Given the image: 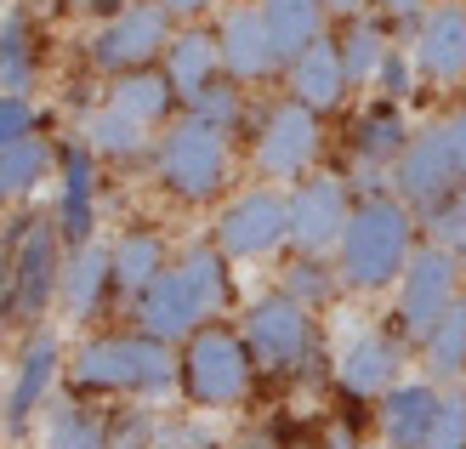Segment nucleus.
<instances>
[{
	"instance_id": "18",
	"label": "nucleus",
	"mask_w": 466,
	"mask_h": 449,
	"mask_svg": "<svg viewBox=\"0 0 466 449\" xmlns=\"http://www.w3.org/2000/svg\"><path fill=\"white\" fill-rule=\"evenodd\" d=\"M336 382L353 398H381L404 382V347L392 330H359L336 359Z\"/></svg>"
},
{
	"instance_id": "29",
	"label": "nucleus",
	"mask_w": 466,
	"mask_h": 449,
	"mask_svg": "<svg viewBox=\"0 0 466 449\" xmlns=\"http://www.w3.org/2000/svg\"><path fill=\"white\" fill-rule=\"evenodd\" d=\"M40 449H108V415L80 398H52L40 415Z\"/></svg>"
},
{
	"instance_id": "36",
	"label": "nucleus",
	"mask_w": 466,
	"mask_h": 449,
	"mask_svg": "<svg viewBox=\"0 0 466 449\" xmlns=\"http://www.w3.org/2000/svg\"><path fill=\"white\" fill-rule=\"evenodd\" d=\"M159 444V421L143 398H131L126 410L108 415V449H154Z\"/></svg>"
},
{
	"instance_id": "26",
	"label": "nucleus",
	"mask_w": 466,
	"mask_h": 449,
	"mask_svg": "<svg viewBox=\"0 0 466 449\" xmlns=\"http://www.w3.org/2000/svg\"><path fill=\"white\" fill-rule=\"evenodd\" d=\"M410 126H404V108L399 103H370L359 120H353V154L364 159V165H376V171H392L399 165V154L410 148Z\"/></svg>"
},
{
	"instance_id": "7",
	"label": "nucleus",
	"mask_w": 466,
	"mask_h": 449,
	"mask_svg": "<svg viewBox=\"0 0 466 449\" xmlns=\"http://www.w3.org/2000/svg\"><path fill=\"white\" fill-rule=\"evenodd\" d=\"M245 342L256 352V370H273V375H296L319 359V319L313 307H301L285 291H262L245 301Z\"/></svg>"
},
{
	"instance_id": "38",
	"label": "nucleus",
	"mask_w": 466,
	"mask_h": 449,
	"mask_svg": "<svg viewBox=\"0 0 466 449\" xmlns=\"http://www.w3.org/2000/svg\"><path fill=\"white\" fill-rule=\"evenodd\" d=\"M376 97L381 103H404L415 86H421V75H415V57H410V46H387V57H381V68H376Z\"/></svg>"
},
{
	"instance_id": "17",
	"label": "nucleus",
	"mask_w": 466,
	"mask_h": 449,
	"mask_svg": "<svg viewBox=\"0 0 466 449\" xmlns=\"http://www.w3.org/2000/svg\"><path fill=\"white\" fill-rule=\"evenodd\" d=\"M131 319H137V330H143V336L171 342V347H182V342H188L199 324H211V313L199 307L194 285L177 273V262H171V273H159L154 285L131 301Z\"/></svg>"
},
{
	"instance_id": "33",
	"label": "nucleus",
	"mask_w": 466,
	"mask_h": 449,
	"mask_svg": "<svg viewBox=\"0 0 466 449\" xmlns=\"http://www.w3.org/2000/svg\"><path fill=\"white\" fill-rule=\"evenodd\" d=\"M336 46H341V68H347V80H353V91L359 86H370L376 80V68H381V57H387V29L370 12H359V17H341V35H336Z\"/></svg>"
},
{
	"instance_id": "41",
	"label": "nucleus",
	"mask_w": 466,
	"mask_h": 449,
	"mask_svg": "<svg viewBox=\"0 0 466 449\" xmlns=\"http://www.w3.org/2000/svg\"><path fill=\"white\" fill-rule=\"evenodd\" d=\"M154 449H217V438L205 427H194V421H171V427H159Z\"/></svg>"
},
{
	"instance_id": "32",
	"label": "nucleus",
	"mask_w": 466,
	"mask_h": 449,
	"mask_svg": "<svg viewBox=\"0 0 466 449\" xmlns=\"http://www.w3.org/2000/svg\"><path fill=\"white\" fill-rule=\"evenodd\" d=\"M40 80V52H35V23L29 12H6L0 23V91H29Z\"/></svg>"
},
{
	"instance_id": "21",
	"label": "nucleus",
	"mask_w": 466,
	"mask_h": 449,
	"mask_svg": "<svg viewBox=\"0 0 466 449\" xmlns=\"http://www.w3.org/2000/svg\"><path fill=\"white\" fill-rule=\"evenodd\" d=\"M285 86H290V97L301 108H313V114H330L347 103V91H353V80H347V68H341V46L336 35H324L319 46H308L290 68H285Z\"/></svg>"
},
{
	"instance_id": "8",
	"label": "nucleus",
	"mask_w": 466,
	"mask_h": 449,
	"mask_svg": "<svg viewBox=\"0 0 466 449\" xmlns=\"http://www.w3.org/2000/svg\"><path fill=\"white\" fill-rule=\"evenodd\" d=\"M211 245L228 256V262H262V256L290 245V194L273 182L239 188L217 205L211 222Z\"/></svg>"
},
{
	"instance_id": "3",
	"label": "nucleus",
	"mask_w": 466,
	"mask_h": 449,
	"mask_svg": "<svg viewBox=\"0 0 466 449\" xmlns=\"http://www.w3.org/2000/svg\"><path fill=\"white\" fill-rule=\"evenodd\" d=\"M256 382V352L245 342V330H233L222 319L199 324L188 342L177 347V393L194 410H233L250 398Z\"/></svg>"
},
{
	"instance_id": "34",
	"label": "nucleus",
	"mask_w": 466,
	"mask_h": 449,
	"mask_svg": "<svg viewBox=\"0 0 466 449\" xmlns=\"http://www.w3.org/2000/svg\"><path fill=\"white\" fill-rule=\"evenodd\" d=\"M279 291L285 296H296L301 307H330L347 285H341V273H336V262L330 256H308V250H296L290 262H285V273H279Z\"/></svg>"
},
{
	"instance_id": "42",
	"label": "nucleus",
	"mask_w": 466,
	"mask_h": 449,
	"mask_svg": "<svg viewBox=\"0 0 466 449\" xmlns=\"http://www.w3.org/2000/svg\"><path fill=\"white\" fill-rule=\"evenodd\" d=\"M381 17H392V23H421V12L432 6V0H370Z\"/></svg>"
},
{
	"instance_id": "14",
	"label": "nucleus",
	"mask_w": 466,
	"mask_h": 449,
	"mask_svg": "<svg viewBox=\"0 0 466 449\" xmlns=\"http://www.w3.org/2000/svg\"><path fill=\"white\" fill-rule=\"evenodd\" d=\"M217 52H222V75L239 80V86H262L285 68L256 0H233V6L217 12Z\"/></svg>"
},
{
	"instance_id": "23",
	"label": "nucleus",
	"mask_w": 466,
	"mask_h": 449,
	"mask_svg": "<svg viewBox=\"0 0 466 449\" xmlns=\"http://www.w3.org/2000/svg\"><path fill=\"white\" fill-rule=\"evenodd\" d=\"M108 262H114V296L137 301L159 273H171V245H166V233H154V228H126L120 240L108 245Z\"/></svg>"
},
{
	"instance_id": "27",
	"label": "nucleus",
	"mask_w": 466,
	"mask_h": 449,
	"mask_svg": "<svg viewBox=\"0 0 466 449\" xmlns=\"http://www.w3.org/2000/svg\"><path fill=\"white\" fill-rule=\"evenodd\" d=\"M177 273L194 285V296H199V307L211 319H222L228 307H233V296H239V285H233V262L211 245V240H194L188 250L177 256Z\"/></svg>"
},
{
	"instance_id": "1",
	"label": "nucleus",
	"mask_w": 466,
	"mask_h": 449,
	"mask_svg": "<svg viewBox=\"0 0 466 449\" xmlns=\"http://www.w3.org/2000/svg\"><path fill=\"white\" fill-rule=\"evenodd\" d=\"M68 382L75 393H103V398H171L177 393V347L154 342L143 330H91L68 352Z\"/></svg>"
},
{
	"instance_id": "4",
	"label": "nucleus",
	"mask_w": 466,
	"mask_h": 449,
	"mask_svg": "<svg viewBox=\"0 0 466 449\" xmlns=\"http://www.w3.org/2000/svg\"><path fill=\"white\" fill-rule=\"evenodd\" d=\"M154 177L177 205H211L233 182V137L199 126V120H171L154 137Z\"/></svg>"
},
{
	"instance_id": "5",
	"label": "nucleus",
	"mask_w": 466,
	"mask_h": 449,
	"mask_svg": "<svg viewBox=\"0 0 466 449\" xmlns=\"http://www.w3.org/2000/svg\"><path fill=\"white\" fill-rule=\"evenodd\" d=\"M466 188V103L438 114L432 126L410 137V148L392 165V194H399L415 217H427L432 205Z\"/></svg>"
},
{
	"instance_id": "22",
	"label": "nucleus",
	"mask_w": 466,
	"mask_h": 449,
	"mask_svg": "<svg viewBox=\"0 0 466 449\" xmlns=\"http://www.w3.org/2000/svg\"><path fill=\"white\" fill-rule=\"evenodd\" d=\"M159 68H166V80L177 86V97L188 103L194 91H205V86L222 75L217 29H205V23H177V35L166 46V57H159Z\"/></svg>"
},
{
	"instance_id": "46",
	"label": "nucleus",
	"mask_w": 466,
	"mask_h": 449,
	"mask_svg": "<svg viewBox=\"0 0 466 449\" xmlns=\"http://www.w3.org/2000/svg\"><path fill=\"white\" fill-rule=\"evenodd\" d=\"M52 6H57V12H86L91 0H52Z\"/></svg>"
},
{
	"instance_id": "35",
	"label": "nucleus",
	"mask_w": 466,
	"mask_h": 449,
	"mask_svg": "<svg viewBox=\"0 0 466 449\" xmlns=\"http://www.w3.org/2000/svg\"><path fill=\"white\" fill-rule=\"evenodd\" d=\"M182 114L199 120V126H211V131H222V137H239L245 131V86L217 75L205 91H194V97L182 103Z\"/></svg>"
},
{
	"instance_id": "49",
	"label": "nucleus",
	"mask_w": 466,
	"mask_h": 449,
	"mask_svg": "<svg viewBox=\"0 0 466 449\" xmlns=\"http://www.w3.org/2000/svg\"><path fill=\"white\" fill-rule=\"evenodd\" d=\"M6 12H12V0H0V23H6Z\"/></svg>"
},
{
	"instance_id": "31",
	"label": "nucleus",
	"mask_w": 466,
	"mask_h": 449,
	"mask_svg": "<svg viewBox=\"0 0 466 449\" xmlns=\"http://www.w3.org/2000/svg\"><path fill=\"white\" fill-rule=\"evenodd\" d=\"M57 177V143L52 137H23V143L12 148H0V182H6V194L12 199H29L35 188H46Z\"/></svg>"
},
{
	"instance_id": "12",
	"label": "nucleus",
	"mask_w": 466,
	"mask_h": 449,
	"mask_svg": "<svg viewBox=\"0 0 466 449\" xmlns=\"http://www.w3.org/2000/svg\"><path fill=\"white\" fill-rule=\"evenodd\" d=\"M63 370H68V352L57 342V330L35 324L29 336H23L17 359H12V382H6V438H29V427L46 415V404H52Z\"/></svg>"
},
{
	"instance_id": "30",
	"label": "nucleus",
	"mask_w": 466,
	"mask_h": 449,
	"mask_svg": "<svg viewBox=\"0 0 466 449\" xmlns=\"http://www.w3.org/2000/svg\"><path fill=\"white\" fill-rule=\"evenodd\" d=\"M80 137L91 143V154L97 159H143V154H154V137H148V126L143 120H131V114H120L114 103H97L80 120Z\"/></svg>"
},
{
	"instance_id": "13",
	"label": "nucleus",
	"mask_w": 466,
	"mask_h": 449,
	"mask_svg": "<svg viewBox=\"0 0 466 449\" xmlns=\"http://www.w3.org/2000/svg\"><path fill=\"white\" fill-rule=\"evenodd\" d=\"M353 188H347L336 171H308L290 188V245L308 256H330L347 233V217H353Z\"/></svg>"
},
{
	"instance_id": "19",
	"label": "nucleus",
	"mask_w": 466,
	"mask_h": 449,
	"mask_svg": "<svg viewBox=\"0 0 466 449\" xmlns=\"http://www.w3.org/2000/svg\"><path fill=\"white\" fill-rule=\"evenodd\" d=\"M376 421H381V444L387 449H427L432 427H438V410H444V387L438 382H399L392 393L376 398Z\"/></svg>"
},
{
	"instance_id": "48",
	"label": "nucleus",
	"mask_w": 466,
	"mask_h": 449,
	"mask_svg": "<svg viewBox=\"0 0 466 449\" xmlns=\"http://www.w3.org/2000/svg\"><path fill=\"white\" fill-rule=\"evenodd\" d=\"M12 205V194H6V182H0V210H6Z\"/></svg>"
},
{
	"instance_id": "37",
	"label": "nucleus",
	"mask_w": 466,
	"mask_h": 449,
	"mask_svg": "<svg viewBox=\"0 0 466 449\" xmlns=\"http://www.w3.org/2000/svg\"><path fill=\"white\" fill-rule=\"evenodd\" d=\"M421 222H427V233H432V245L455 250V262L466 268V188H461V194H450L444 205H432Z\"/></svg>"
},
{
	"instance_id": "2",
	"label": "nucleus",
	"mask_w": 466,
	"mask_h": 449,
	"mask_svg": "<svg viewBox=\"0 0 466 449\" xmlns=\"http://www.w3.org/2000/svg\"><path fill=\"white\" fill-rule=\"evenodd\" d=\"M415 256V210L399 199V194H381V188H370V194L353 205V217H347V233L336 245V273L341 285L353 296H381L404 279Z\"/></svg>"
},
{
	"instance_id": "43",
	"label": "nucleus",
	"mask_w": 466,
	"mask_h": 449,
	"mask_svg": "<svg viewBox=\"0 0 466 449\" xmlns=\"http://www.w3.org/2000/svg\"><path fill=\"white\" fill-rule=\"evenodd\" d=\"M159 6H166L177 23H199L205 12H217V0H159Z\"/></svg>"
},
{
	"instance_id": "39",
	"label": "nucleus",
	"mask_w": 466,
	"mask_h": 449,
	"mask_svg": "<svg viewBox=\"0 0 466 449\" xmlns=\"http://www.w3.org/2000/svg\"><path fill=\"white\" fill-rule=\"evenodd\" d=\"M40 131V108L29 91H0V148L23 143V137Z\"/></svg>"
},
{
	"instance_id": "16",
	"label": "nucleus",
	"mask_w": 466,
	"mask_h": 449,
	"mask_svg": "<svg viewBox=\"0 0 466 449\" xmlns=\"http://www.w3.org/2000/svg\"><path fill=\"white\" fill-rule=\"evenodd\" d=\"M415 75L432 86H461L466 80V6L461 0H438V6L421 12L410 40Z\"/></svg>"
},
{
	"instance_id": "11",
	"label": "nucleus",
	"mask_w": 466,
	"mask_h": 449,
	"mask_svg": "<svg viewBox=\"0 0 466 449\" xmlns=\"http://www.w3.org/2000/svg\"><path fill=\"white\" fill-rule=\"evenodd\" d=\"M392 291H399V330L410 342H421L427 330L466 296V268L455 262V250L427 240V245H415L410 268H404V279Z\"/></svg>"
},
{
	"instance_id": "40",
	"label": "nucleus",
	"mask_w": 466,
	"mask_h": 449,
	"mask_svg": "<svg viewBox=\"0 0 466 449\" xmlns=\"http://www.w3.org/2000/svg\"><path fill=\"white\" fill-rule=\"evenodd\" d=\"M427 449H466V387H444V410Z\"/></svg>"
},
{
	"instance_id": "24",
	"label": "nucleus",
	"mask_w": 466,
	"mask_h": 449,
	"mask_svg": "<svg viewBox=\"0 0 466 449\" xmlns=\"http://www.w3.org/2000/svg\"><path fill=\"white\" fill-rule=\"evenodd\" d=\"M268 17V35H273V52L279 63H296L308 46H319L324 35H330V6L324 0H256Z\"/></svg>"
},
{
	"instance_id": "45",
	"label": "nucleus",
	"mask_w": 466,
	"mask_h": 449,
	"mask_svg": "<svg viewBox=\"0 0 466 449\" xmlns=\"http://www.w3.org/2000/svg\"><path fill=\"white\" fill-rule=\"evenodd\" d=\"M324 6H330V17H359L370 0H324Z\"/></svg>"
},
{
	"instance_id": "25",
	"label": "nucleus",
	"mask_w": 466,
	"mask_h": 449,
	"mask_svg": "<svg viewBox=\"0 0 466 449\" xmlns=\"http://www.w3.org/2000/svg\"><path fill=\"white\" fill-rule=\"evenodd\" d=\"M103 103H114L120 114H131V120H143L148 131L154 126H171V114H177V86L166 80V68H131V75H114L108 80V97Z\"/></svg>"
},
{
	"instance_id": "44",
	"label": "nucleus",
	"mask_w": 466,
	"mask_h": 449,
	"mask_svg": "<svg viewBox=\"0 0 466 449\" xmlns=\"http://www.w3.org/2000/svg\"><path fill=\"white\" fill-rule=\"evenodd\" d=\"M131 6V0H91V6H86V17H97V23H108V17H120Z\"/></svg>"
},
{
	"instance_id": "47",
	"label": "nucleus",
	"mask_w": 466,
	"mask_h": 449,
	"mask_svg": "<svg viewBox=\"0 0 466 449\" xmlns=\"http://www.w3.org/2000/svg\"><path fill=\"white\" fill-rule=\"evenodd\" d=\"M0 438H6V387H0Z\"/></svg>"
},
{
	"instance_id": "10",
	"label": "nucleus",
	"mask_w": 466,
	"mask_h": 449,
	"mask_svg": "<svg viewBox=\"0 0 466 449\" xmlns=\"http://www.w3.org/2000/svg\"><path fill=\"white\" fill-rule=\"evenodd\" d=\"M177 35V17L159 6V0H131L120 17L97 23V35L86 40V57L97 75H131V68H154L166 57V46Z\"/></svg>"
},
{
	"instance_id": "20",
	"label": "nucleus",
	"mask_w": 466,
	"mask_h": 449,
	"mask_svg": "<svg viewBox=\"0 0 466 449\" xmlns=\"http://www.w3.org/2000/svg\"><path fill=\"white\" fill-rule=\"evenodd\" d=\"M114 296V262H108V245L103 240H91L80 250H68L63 256V285H57V307L75 324H91L108 307Z\"/></svg>"
},
{
	"instance_id": "28",
	"label": "nucleus",
	"mask_w": 466,
	"mask_h": 449,
	"mask_svg": "<svg viewBox=\"0 0 466 449\" xmlns=\"http://www.w3.org/2000/svg\"><path fill=\"white\" fill-rule=\"evenodd\" d=\"M415 347H421L427 382H438V387H461V382H466V296H461Z\"/></svg>"
},
{
	"instance_id": "6",
	"label": "nucleus",
	"mask_w": 466,
	"mask_h": 449,
	"mask_svg": "<svg viewBox=\"0 0 466 449\" xmlns=\"http://www.w3.org/2000/svg\"><path fill=\"white\" fill-rule=\"evenodd\" d=\"M63 233L52 217H23L12 222L6 240V319L17 324H40L57 307V285H63Z\"/></svg>"
},
{
	"instance_id": "15",
	"label": "nucleus",
	"mask_w": 466,
	"mask_h": 449,
	"mask_svg": "<svg viewBox=\"0 0 466 449\" xmlns=\"http://www.w3.org/2000/svg\"><path fill=\"white\" fill-rule=\"evenodd\" d=\"M52 222H57L68 250L97 240V154H91L86 137L57 143V210H52Z\"/></svg>"
},
{
	"instance_id": "9",
	"label": "nucleus",
	"mask_w": 466,
	"mask_h": 449,
	"mask_svg": "<svg viewBox=\"0 0 466 449\" xmlns=\"http://www.w3.org/2000/svg\"><path fill=\"white\" fill-rule=\"evenodd\" d=\"M324 154V114L301 108L296 97L262 108V120L250 131V165L268 182H301Z\"/></svg>"
}]
</instances>
